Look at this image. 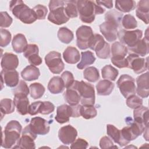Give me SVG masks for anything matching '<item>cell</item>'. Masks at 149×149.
<instances>
[{
  "label": "cell",
  "instance_id": "obj_1",
  "mask_svg": "<svg viewBox=\"0 0 149 149\" xmlns=\"http://www.w3.org/2000/svg\"><path fill=\"white\" fill-rule=\"evenodd\" d=\"M22 126L16 120L9 121L2 131L1 146L5 148H17Z\"/></svg>",
  "mask_w": 149,
  "mask_h": 149
},
{
  "label": "cell",
  "instance_id": "obj_2",
  "mask_svg": "<svg viewBox=\"0 0 149 149\" xmlns=\"http://www.w3.org/2000/svg\"><path fill=\"white\" fill-rule=\"evenodd\" d=\"M77 8L80 20L86 23H91L96 15H100L105 12V9L92 1H77Z\"/></svg>",
  "mask_w": 149,
  "mask_h": 149
},
{
  "label": "cell",
  "instance_id": "obj_3",
  "mask_svg": "<svg viewBox=\"0 0 149 149\" xmlns=\"http://www.w3.org/2000/svg\"><path fill=\"white\" fill-rule=\"evenodd\" d=\"M9 9L12 14L23 23L31 24L37 19L33 9L30 8L22 1H10Z\"/></svg>",
  "mask_w": 149,
  "mask_h": 149
},
{
  "label": "cell",
  "instance_id": "obj_4",
  "mask_svg": "<svg viewBox=\"0 0 149 149\" xmlns=\"http://www.w3.org/2000/svg\"><path fill=\"white\" fill-rule=\"evenodd\" d=\"M49 13L48 15V20L54 24L61 25L69 21L65 11V1H50L49 3Z\"/></svg>",
  "mask_w": 149,
  "mask_h": 149
},
{
  "label": "cell",
  "instance_id": "obj_5",
  "mask_svg": "<svg viewBox=\"0 0 149 149\" xmlns=\"http://www.w3.org/2000/svg\"><path fill=\"white\" fill-rule=\"evenodd\" d=\"M78 91L82 105H94L95 104V90L93 85L83 80H74L72 85Z\"/></svg>",
  "mask_w": 149,
  "mask_h": 149
},
{
  "label": "cell",
  "instance_id": "obj_6",
  "mask_svg": "<svg viewBox=\"0 0 149 149\" xmlns=\"http://www.w3.org/2000/svg\"><path fill=\"white\" fill-rule=\"evenodd\" d=\"M130 119V120H129V123L127 122L128 126L124 127L120 130L122 139L126 145L130 141L135 140L138 136H140L147 126L134 120H132L131 118Z\"/></svg>",
  "mask_w": 149,
  "mask_h": 149
},
{
  "label": "cell",
  "instance_id": "obj_7",
  "mask_svg": "<svg viewBox=\"0 0 149 149\" xmlns=\"http://www.w3.org/2000/svg\"><path fill=\"white\" fill-rule=\"evenodd\" d=\"M88 48L94 51L99 58L107 59L110 57V45L99 34H94V36L88 45Z\"/></svg>",
  "mask_w": 149,
  "mask_h": 149
},
{
  "label": "cell",
  "instance_id": "obj_8",
  "mask_svg": "<svg viewBox=\"0 0 149 149\" xmlns=\"http://www.w3.org/2000/svg\"><path fill=\"white\" fill-rule=\"evenodd\" d=\"M142 36L143 31L139 29L132 31L121 29L118 31L117 34V37L119 40L120 42L127 45L129 48L133 47L142 38Z\"/></svg>",
  "mask_w": 149,
  "mask_h": 149
},
{
  "label": "cell",
  "instance_id": "obj_9",
  "mask_svg": "<svg viewBox=\"0 0 149 149\" xmlns=\"http://www.w3.org/2000/svg\"><path fill=\"white\" fill-rule=\"evenodd\" d=\"M116 84L121 94L125 98L136 94V87L134 79L129 74H122Z\"/></svg>",
  "mask_w": 149,
  "mask_h": 149
},
{
  "label": "cell",
  "instance_id": "obj_10",
  "mask_svg": "<svg viewBox=\"0 0 149 149\" xmlns=\"http://www.w3.org/2000/svg\"><path fill=\"white\" fill-rule=\"evenodd\" d=\"M45 62L49 70L54 74H59L64 69L65 65L62 60L61 54L58 52H49L45 57Z\"/></svg>",
  "mask_w": 149,
  "mask_h": 149
},
{
  "label": "cell",
  "instance_id": "obj_11",
  "mask_svg": "<svg viewBox=\"0 0 149 149\" xmlns=\"http://www.w3.org/2000/svg\"><path fill=\"white\" fill-rule=\"evenodd\" d=\"M76 44L80 49H86L94 36L92 29L90 26L83 25L79 27L76 32Z\"/></svg>",
  "mask_w": 149,
  "mask_h": 149
},
{
  "label": "cell",
  "instance_id": "obj_12",
  "mask_svg": "<svg viewBox=\"0 0 149 149\" xmlns=\"http://www.w3.org/2000/svg\"><path fill=\"white\" fill-rule=\"evenodd\" d=\"M127 68L132 69L136 74L141 73L148 69V57L141 58L133 53L130 54L126 58Z\"/></svg>",
  "mask_w": 149,
  "mask_h": 149
},
{
  "label": "cell",
  "instance_id": "obj_13",
  "mask_svg": "<svg viewBox=\"0 0 149 149\" xmlns=\"http://www.w3.org/2000/svg\"><path fill=\"white\" fill-rule=\"evenodd\" d=\"M37 138V134L34 133L29 126H26L22 133V136L20 139L17 148L23 149H34L36 144L34 140Z\"/></svg>",
  "mask_w": 149,
  "mask_h": 149
},
{
  "label": "cell",
  "instance_id": "obj_14",
  "mask_svg": "<svg viewBox=\"0 0 149 149\" xmlns=\"http://www.w3.org/2000/svg\"><path fill=\"white\" fill-rule=\"evenodd\" d=\"M119 27L116 23L109 21H105L100 25L101 33L108 42H113L116 40Z\"/></svg>",
  "mask_w": 149,
  "mask_h": 149
},
{
  "label": "cell",
  "instance_id": "obj_15",
  "mask_svg": "<svg viewBox=\"0 0 149 149\" xmlns=\"http://www.w3.org/2000/svg\"><path fill=\"white\" fill-rule=\"evenodd\" d=\"M29 126L31 131L37 135H45L49 132L50 129L48 121L38 116L33 118Z\"/></svg>",
  "mask_w": 149,
  "mask_h": 149
},
{
  "label": "cell",
  "instance_id": "obj_16",
  "mask_svg": "<svg viewBox=\"0 0 149 149\" xmlns=\"http://www.w3.org/2000/svg\"><path fill=\"white\" fill-rule=\"evenodd\" d=\"M77 136L76 129L70 125L61 127L58 132V137L64 144H72L76 140Z\"/></svg>",
  "mask_w": 149,
  "mask_h": 149
},
{
  "label": "cell",
  "instance_id": "obj_17",
  "mask_svg": "<svg viewBox=\"0 0 149 149\" xmlns=\"http://www.w3.org/2000/svg\"><path fill=\"white\" fill-rule=\"evenodd\" d=\"M38 47L34 44H28L23 52V56L27 59L29 63L32 65L38 66L41 64L42 59L38 55Z\"/></svg>",
  "mask_w": 149,
  "mask_h": 149
},
{
  "label": "cell",
  "instance_id": "obj_18",
  "mask_svg": "<svg viewBox=\"0 0 149 149\" xmlns=\"http://www.w3.org/2000/svg\"><path fill=\"white\" fill-rule=\"evenodd\" d=\"M1 77L2 88L3 83L10 87H14L19 84V73L16 70L2 69L1 72Z\"/></svg>",
  "mask_w": 149,
  "mask_h": 149
},
{
  "label": "cell",
  "instance_id": "obj_19",
  "mask_svg": "<svg viewBox=\"0 0 149 149\" xmlns=\"http://www.w3.org/2000/svg\"><path fill=\"white\" fill-rule=\"evenodd\" d=\"M137 88L136 92L141 98H147L149 95L148 72L142 74L136 78Z\"/></svg>",
  "mask_w": 149,
  "mask_h": 149
},
{
  "label": "cell",
  "instance_id": "obj_20",
  "mask_svg": "<svg viewBox=\"0 0 149 149\" xmlns=\"http://www.w3.org/2000/svg\"><path fill=\"white\" fill-rule=\"evenodd\" d=\"M73 109L71 105L62 104L57 107L56 115L55 117L56 121L61 124L69 122V118L72 117Z\"/></svg>",
  "mask_w": 149,
  "mask_h": 149
},
{
  "label": "cell",
  "instance_id": "obj_21",
  "mask_svg": "<svg viewBox=\"0 0 149 149\" xmlns=\"http://www.w3.org/2000/svg\"><path fill=\"white\" fill-rule=\"evenodd\" d=\"M1 65L4 70H15L19 65L17 56L9 52H5L1 57Z\"/></svg>",
  "mask_w": 149,
  "mask_h": 149
},
{
  "label": "cell",
  "instance_id": "obj_22",
  "mask_svg": "<svg viewBox=\"0 0 149 149\" xmlns=\"http://www.w3.org/2000/svg\"><path fill=\"white\" fill-rule=\"evenodd\" d=\"M136 16L144 22L146 24H148V15H149V1L141 0L138 2L136 10Z\"/></svg>",
  "mask_w": 149,
  "mask_h": 149
},
{
  "label": "cell",
  "instance_id": "obj_23",
  "mask_svg": "<svg viewBox=\"0 0 149 149\" xmlns=\"http://www.w3.org/2000/svg\"><path fill=\"white\" fill-rule=\"evenodd\" d=\"M129 50L139 56H144L149 52L148 38L144 37L140 40L133 47L129 48Z\"/></svg>",
  "mask_w": 149,
  "mask_h": 149
},
{
  "label": "cell",
  "instance_id": "obj_24",
  "mask_svg": "<svg viewBox=\"0 0 149 149\" xmlns=\"http://www.w3.org/2000/svg\"><path fill=\"white\" fill-rule=\"evenodd\" d=\"M13 102L20 115H25L29 113V100L27 96H14Z\"/></svg>",
  "mask_w": 149,
  "mask_h": 149
},
{
  "label": "cell",
  "instance_id": "obj_25",
  "mask_svg": "<svg viewBox=\"0 0 149 149\" xmlns=\"http://www.w3.org/2000/svg\"><path fill=\"white\" fill-rule=\"evenodd\" d=\"M12 45L13 51L16 53L24 52L28 44L27 40L23 34L19 33L15 35L12 41Z\"/></svg>",
  "mask_w": 149,
  "mask_h": 149
},
{
  "label": "cell",
  "instance_id": "obj_26",
  "mask_svg": "<svg viewBox=\"0 0 149 149\" xmlns=\"http://www.w3.org/2000/svg\"><path fill=\"white\" fill-rule=\"evenodd\" d=\"M63 58L66 63L74 64L80 61V55L76 48L69 46L65 49L63 53Z\"/></svg>",
  "mask_w": 149,
  "mask_h": 149
},
{
  "label": "cell",
  "instance_id": "obj_27",
  "mask_svg": "<svg viewBox=\"0 0 149 149\" xmlns=\"http://www.w3.org/2000/svg\"><path fill=\"white\" fill-rule=\"evenodd\" d=\"M40 75V72L38 68L34 65L26 66L22 72L21 76L24 80L33 81L38 79Z\"/></svg>",
  "mask_w": 149,
  "mask_h": 149
},
{
  "label": "cell",
  "instance_id": "obj_28",
  "mask_svg": "<svg viewBox=\"0 0 149 149\" xmlns=\"http://www.w3.org/2000/svg\"><path fill=\"white\" fill-rule=\"evenodd\" d=\"M107 133L112 140H113L115 143L118 144L120 147L126 146V144L122 139L120 130L116 128L114 125L111 124L107 125Z\"/></svg>",
  "mask_w": 149,
  "mask_h": 149
},
{
  "label": "cell",
  "instance_id": "obj_29",
  "mask_svg": "<svg viewBox=\"0 0 149 149\" xmlns=\"http://www.w3.org/2000/svg\"><path fill=\"white\" fill-rule=\"evenodd\" d=\"M64 83L59 76H54L49 80L47 88L52 94H59L62 93L65 88Z\"/></svg>",
  "mask_w": 149,
  "mask_h": 149
},
{
  "label": "cell",
  "instance_id": "obj_30",
  "mask_svg": "<svg viewBox=\"0 0 149 149\" xmlns=\"http://www.w3.org/2000/svg\"><path fill=\"white\" fill-rule=\"evenodd\" d=\"M63 97L70 105H77L80 101V96L77 90L73 86L66 88L63 94Z\"/></svg>",
  "mask_w": 149,
  "mask_h": 149
},
{
  "label": "cell",
  "instance_id": "obj_31",
  "mask_svg": "<svg viewBox=\"0 0 149 149\" xmlns=\"http://www.w3.org/2000/svg\"><path fill=\"white\" fill-rule=\"evenodd\" d=\"M148 108L146 107L141 106L134 109V120L141 123L145 126L148 125Z\"/></svg>",
  "mask_w": 149,
  "mask_h": 149
},
{
  "label": "cell",
  "instance_id": "obj_32",
  "mask_svg": "<svg viewBox=\"0 0 149 149\" xmlns=\"http://www.w3.org/2000/svg\"><path fill=\"white\" fill-rule=\"evenodd\" d=\"M113 83L108 80H101L96 85L97 94L99 95H108L114 88Z\"/></svg>",
  "mask_w": 149,
  "mask_h": 149
},
{
  "label": "cell",
  "instance_id": "obj_33",
  "mask_svg": "<svg viewBox=\"0 0 149 149\" xmlns=\"http://www.w3.org/2000/svg\"><path fill=\"white\" fill-rule=\"evenodd\" d=\"M81 61L77 65V68L79 69H83L86 67L93 64L96 59L94 54L90 51L81 52Z\"/></svg>",
  "mask_w": 149,
  "mask_h": 149
},
{
  "label": "cell",
  "instance_id": "obj_34",
  "mask_svg": "<svg viewBox=\"0 0 149 149\" xmlns=\"http://www.w3.org/2000/svg\"><path fill=\"white\" fill-rule=\"evenodd\" d=\"M116 9L123 13H127L135 9L136 2L133 0H117L115 2Z\"/></svg>",
  "mask_w": 149,
  "mask_h": 149
},
{
  "label": "cell",
  "instance_id": "obj_35",
  "mask_svg": "<svg viewBox=\"0 0 149 149\" xmlns=\"http://www.w3.org/2000/svg\"><path fill=\"white\" fill-rule=\"evenodd\" d=\"M111 52L112 57H125L127 54L128 49L125 45L116 41L112 44Z\"/></svg>",
  "mask_w": 149,
  "mask_h": 149
},
{
  "label": "cell",
  "instance_id": "obj_36",
  "mask_svg": "<svg viewBox=\"0 0 149 149\" xmlns=\"http://www.w3.org/2000/svg\"><path fill=\"white\" fill-rule=\"evenodd\" d=\"M101 74L103 79L115 81L119 74V72L112 65H107L102 68Z\"/></svg>",
  "mask_w": 149,
  "mask_h": 149
},
{
  "label": "cell",
  "instance_id": "obj_37",
  "mask_svg": "<svg viewBox=\"0 0 149 149\" xmlns=\"http://www.w3.org/2000/svg\"><path fill=\"white\" fill-rule=\"evenodd\" d=\"M57 36L59 41L64 44L70 43L73 40L74 37L73 32L66 27L59 28Z\"/></svg>",
  "mask_w": 149,
  "mask_h": 149
},
{
  "label": "cell",
  "instance_id": "obj_38",
  "mask_svg": "<svg viewBox=\"0 0 149 149\" xmlns=\"http://www.w3.org/2000/svg\"><path fill=\"white\" fill-rule=\"evenodd\" d=\"M15 105L14 102L11 99L3 98L1 100L0 102V109L2 118L3 115L13 112L15 111Z\"/></svg>",
  "mask_w": 149,
  "mask_h": 149
},
{
  "label": "cell",
  "instance_id": "obj_39",
  "mask_svg": "<svg viewBox=\"0 0 149 149\" xmlns=\"http://www.w3.org/2000/svg\"><path fill=\"white\" fill-rule=\"evenodd\" d=\"M30 94L33 99H38L44 95L45 89L43 85L40 83H34L30 85Z\"/></svg>",
  "mask_w": 149,
  "mask_h": 149
},
{
  "label": "cell",
  "instance_id": "obj_40",
  "mask_svg": "<svg viewBox=\"0 0 149 149\" xmlns=\"http://www.w3.org/2000/svg\"><path fill=\"white\" fill-rule=\"evenodd\" d=\"M65 11L67 16L70 18L76 17L78 16L77 1H65Z\"/></svg>",
  "mask_w": 149,
  "mask_h": 149
},
{
  "label": "cell",
  "instance_id": "obj_41",
  "mask_svg": "<svg viewBox=\"0 0 149 149\" xmlns=\"http://www.w3.org/2000/svg\"><path fill=\"white\" fill-rule=\"evenodd\" d=\"M84 78L92 83L97 81L100 79V73L98 69L94 66L87 68L83 72Z\"/></svg>",
  "mask_w": 149,
  "mask_h": 149
},
{
  "label": "cell",
  "instance_id": "obj_42",
  "mask_svg": "<svg viewBox=\"0 0 149 149\" xmlns=\"http://www.w3.org/2000/svg\"><path fill=\"white\" fill-rule=\"evenodd\" d=\"M123 14L115 9H111L108 11L105 15V21H109L116 23L119 27L121 24Z\"/></svg>",
  "mask_w": 149,
  "mask_h": 149
},
{
  "label": "cell",
  "instance_id": "obj_43",
  "mask_svg": "<svg viewBox=\"0 0 149 149\" xmlns=\"http://www.w3.org/2000/svg\"><path fill=\"white\" fill-rule=\"evenodd\" d=\"M97 111L94 105H81L80 115L86 119H90L97 116Z\"/></svg>",
  "mask_w": 149,
  "mask_h": 149
},
{
  "label": "cell",
  "instance_id": "obj_44",
  "mask_svg": "<svg viewBox=\"0 0 149 149\" xmlns=\"http://www.w3.org/2000/svg\"><path fill=\"white\" fill-rule=\"evenodd\" d=\"M122 26L125 30L134 29L137 26V22L134 17L130 14L126 15L122 19Z\"/></svg>",
  "mask_w": 149,
  "mask_h": 149
},
{
  "label": "cell",
  "instance_id": "obj_45",
  "mask_svg": "<svg viewBox=\"0 0 149 149\" xmlns=\"http://www.w3.org/2000/svg\"><path fill=\"white\" fill-rule=\"evenodd\" d=\"M14 96H27L30 93L29 88L24 80H20L17 86L12 90Z\"/></svg>",
  "mask_w": 149,
  "mask_h": 149
},
{
  "label": "cell",
  "instance_id": "obj_46",
  "mask_svg": "<svg viewBox=\"0 0 149 149\" xmlns=\"http://www.w3.org/2000/svg\"><path fill=\"white\" fill-rule=\"evenodd\" d=\"M143 100L135 94L129 96L126 100V105L130 108L136 109L141 107L143 104Z\"/></svg>",
  "mask_w": 149,
  "mask_h": 149
},
{
  "label": "cell",
  "instance_id": "obj_47",
  "mask_svg": "<svg viewBox=\"0 0 149 149\" xmlns=\"http://www.w3.org/2000/svg\"><path fill=\"white\" fill-rule=\"evenodd\" d=\"M1 40L0 46L1 47H5L9 45L11 41L12 36L9 31L4 29H1L0 30Z\"/></svg>",
  "mask_w": 149,
  "mask_h": 149
},
{
  "label": "cell",
  "instance_id": "obj_48",
  "mask_svg": "<svg viewBox=\"0 0 149 149\" xmlns=\"http://www.w3.org/2000/svg\"><path fill=\"white\" fill-rule=\"evenodd\" d=\"M55 109L54 105L49 101H43L41 102V104L40 107L39 113L42 115H48Z\"/></svg>",
  "mask_w": 149,
  "mask_h": 149
},
{
  "label": "cell",
  "instance_id": "obj_49",
  "mask_svg": "<svg viewBox=\"0 0 149 149\" xmlns=\"http://www.w3.org/2000/svg\"><path fill=\"white\" fill-rule=\"evenodd\" d=\"M34 11L37 19L38 20H43L45 19L48 13V9L46 6L42 5H37L33 8Z\"/></svg>",
  "mask_w": 149,
  "mask_h": 149
},
{
  "label": "cell",
  "instance_id": "obj_50",
  "mask_svg": "<svg viewBox=\"0 0 149 149\" xmlns=\"http://www.w3.org/2000/svg\"><path fill=\"white\" fill-rule=\"evenodd\" d=\"M12 18L6 12H1L0 13V26L2 28L9 27L12 23Z\"/></svg>",
  "mask_w": 149,
  "mask_h": 149
},
{
  "label": "cell",
  "instance_id": "obj_51",
  "mask_svg": "<svg viewBox=\"0 0 149 149\" xmlns=\"http://www.w3.org/2000/svg\"><path fill=\"white\" fill-rule=\"evenodd\" d=\"M61 78L64 83L65 87L68 88L70 87L74 81L73 74L69 71H65L61 74Z\"/></svg>",
  "mask_w": 149,
  "mask_h": 149
},
{
  "label": "cell",
  "instance_id": "obj_52",
  "mask_svg": "<svg viewBox=\"0 0 149 149\" xmlns=\"http://www.w3.org/2000/svg\"><path fill=\"white\" fill-rule=\"evenodd\" d=\"M111 62L118 68H127V61L125 57H111Z\"/></svg>",
  "mask_w": 149,
  "mask_h": 149
},
{
  "label": "cell",
  "instance_id": "obj_53",
  "mask_svg": "<svg viewBox=\"0 0 149 149\" xmlns=\"http://www.w3.org/2000/svg\"><path fill=\"white\" fill-rule=\"evenodd\" d=\"M100 146L101 148H118L113 145L112 141L107 136L102 137L100 141Z\"/></svg>",
  "mask_w": 149,
  "mask_h": 149
},
{
  "label": "cell",
  "instance_id": "obj_54",
  "mask_svg": "<svg viewBox=\"0 0 149 149\" xmlns=\"http://www.w3.org/2000/svg\"><path fill=\"white\" fill-rule=\"evenodd\" d=\"M88 143L84 139L79 138L74 142H73L71 144L70 148L72 149H74V148H87L88 147Z\"/></svg>",
  "mask_w": 149,
  "mask_h": 149
},
{
  "label": "cell",
  "instance_id": "obj_55",
  "mask_svg": "<svg viewBox=\"0 0 149 149\" xmlns=\"http://www.w3.org/2000/svg\"><path fill=\"white\" fill-rule=\"evenodd\" d=\"M42 101H36L33 102L29 107V113L30 115H35L39 113L40 107Z\"/></svg>",
  "mask_w": 149,
  "mask_h": 149
},
{
  "label": "cell",
  "instance_id": "obj_56",
  "mask_svg": "<svg viewBox=\"0 0 149 149\" xmlns=\"http://www.w3.org/2000/svg\"><path fill=\"white\" fill-rule=\"evenodd\" d=\"M95 2L100 6H104L105 8L111 9L113 7L112 1H96Z\"/></svg>",
  "mask_w": 149,
  "mask_h": 149
}]
</instances>
